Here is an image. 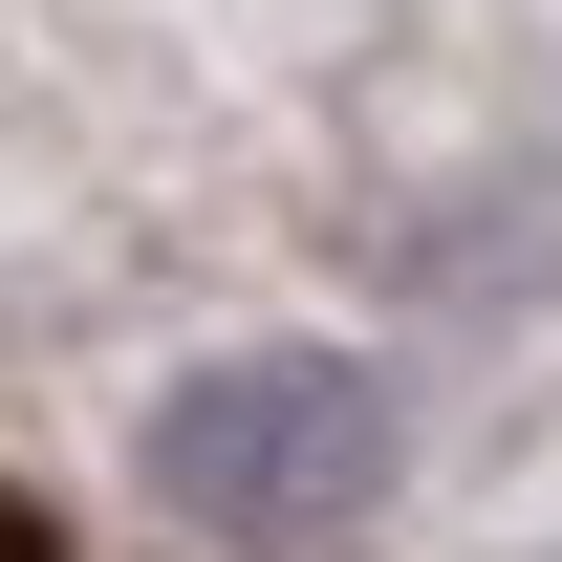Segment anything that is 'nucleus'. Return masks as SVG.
I'll return each mask as SVG.
<instances>
[{"label": "nucleus", "mask_w": 562, "mask_h": 562, "mask_svg": "<svg viewBox=\"0 0 562 562\" xmlns=\"http://www.w3.org/2000/svg\"><path fill=\"white\" fill-rule=\"evenodd\" d=\"M0 562H66V519H44V497H22V476H0Z\"/></svg>", "instance_id": "f03ea898"}, {"label": "nucleus", "mask_w": 562, "mask_h": 562, "mask_svg": "<svg viewBox=\"0 0 562 562\" xmlns=\"http://www.w3.org/2000/svg\"><path fill=\"white\" fill-rule=\"evenodd\" d=\"M151 497L195 541H238V562H325L390 497V390L347 347H238V368H195L151 412Z\"/></svg>", "instance_id": "f257e3e1"}]
</instances>
